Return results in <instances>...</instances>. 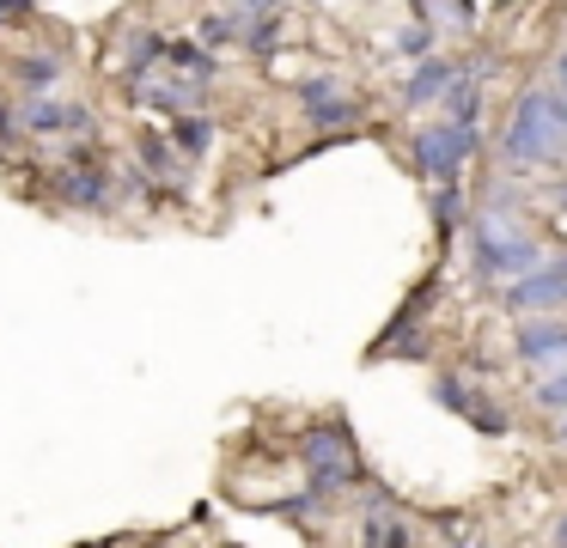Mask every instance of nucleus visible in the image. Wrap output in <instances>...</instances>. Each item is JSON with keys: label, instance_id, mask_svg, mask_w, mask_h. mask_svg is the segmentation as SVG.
<instances>
[{"label": "nucleus", "instance_id": "1", "mask_svg": "<svg viewBox=\"0 0 567 548\" xmlns=\"http://www.w3.org/2000/svg\"><path fill=\"white\" fill-rule=\"evenodd\" d=\"M506 177H525V170H567V97L555 85H525L513 97V116L501 128L494 146Z\"/></svg>", "mask_w": 567, "mask_h": 548}, {"label": "nucleus", "instance_id": "2", "mask_svg": "<svg viewBox=\"0 0 567 548\" xmlns=\"http://www.w3.org/2000/svg\"><path fill=\"white\" fill-rule=\"evenodd\" d=\"M543 262H549V250H543V238L525 231V219L506 214V207H476V219H470V275L488 280V287H513Z\"/></svg>", "mask_w": 567, "mask_h": 548}, {"label": "nucleus", "instance_id": "3", "mask_svg": "<svg viewBox=\"0 0 567 548\" xmlns=\"http://www.w3.org/2000/svg\"><path fill=\"white\" fill-rule=\"evenodd\" d=\"M299 463H306V487L330 506V499H342L348 487L360 482V457H354V438H348V426L342 421H323V426H311L306 438H299Z\"/></svg>", "mask_w": 567, "mask_h": 548}, {"label": "nucleus", "instance_id": "4", "mask_svg": "<svg viewBox=\"0 0 567 548\" xmlns=\"http://www.w3.org/2000/svg\"><path fill=\"white\" fill-rule=\"evenodd\" d=\"M409 158H415V170L440 189V183H457L470 165L482 158V134L476 128H457V122H421L415 134H409Z\"/></svg>", "mask_w": 567, "mask_h": 548}, {"label": "nucleus", "instance_id": "5", "mask_svg": "<svg viewBox=\"0 0 567 548\" xmlns=\"http://www.w3.org/2000/svg\"><path fill=\"white\" fill-rule=\"evenodd\" d=\"M501 304L506 317H555L567 304V256H549L543 268H530L525 280H513V287H501Z\"/></svg>", "mask_w": 567, "mask_h": 548}, {"label": "nucleus", "instance_id": "6", "mask_svg": "<svg viewBox=\"0 0 567 548\" xmlns=\"http://www.w3.org/2000/svg\"><path fill=\"white\" fill-rule=\"evenodd\" d=\"M50 195L62 207H74V214H111L116 183H111V170H104V165H62L50 177Z\"/></svg>", "mask_w": 567, "mask_h": 548}, {"label": "nucleus", "instance_id": "7", "mask_svg": "<svg viewBox=\"0 0 567 548\" xmlns=\"http://www.w3.org/2000/svg\"><path fill=\"white\" fill-rule=\"evenodd\" d=\"M513 360L518 365H567V317H518L513 323Z\"/></svg>", "mask_w": 567, "mask_h": 548}, {"label": "nucleus", "instance_id": "8", "mask_svg": "<svg viewBox=\"0 0 567 548\" xmlns=\"http://www.w3.org/2000/svg\"><path fill=\"white\" fill-rule=\"evenodd\" d=\"M123 92L135 97L141 110H159V116H189V110L208 97V85H196V80H184V73L165 68V80H159V73H147V80H123Z\"/></svg>", "mask_w": 567, "mask_h": 548}, {"label": "nucleus", "instance_id": "9", "mask_svg": "<svg viewBox=\"0 0 567 548\" xmlns=\"http://www.w3.org/2000/svg\"><path fill=\"white\" fill-rule=\"evenodd\" d=\"M19 116H25L31 141H50V134H92V128H99L92 104H68V97H31V104H19Z\"/></svg>", "mask_w": 567, "mask_h": 548}, {"label": "nucleus", "instance_id": "10", "mask_svg": "<svg viewBox=\"0 0 567 548\" xmlns=\"http://www.w3.org/2000/svg\"><path fill=\"white\" fill-rule=\"evenodd\" d=\"M452 80H457V61H445V55H427V61H415L409 68V80H403V110H440V97L452 92Z\"/></svg>", "mask_w": 567, "mask_h": 548}, {"label": "nucleus", "instance_id": "11", "mask_svg": "<svg viewBox=\"0 0 567 548\" xmlns=\"http://www.w3.org/2000/svg\"><path fill=\"white\" fill-rule=\"evenodd\" d=\"M62 73H68V61L55 55V49H25V55H13V80L25 85L31 97H50L55 85H62Z\"/></svg>", "mask_w": 567, "mask_h": 548}, {"label": "nucleus", "instance_id": "12", "mask_svg": "<svg viewBox=\"0 0 567 548\" xmlns=\"http://www.w3.org/2000/svg\"><path fill=\"white\" fill-rule=\"evenodd\" d=\"M165 68L184 73V80H196V85H214V80H220V61H214V49H202L196 37H177V43H165Z\"/></svg>", "mask_w": 567, "mask_h": 548}, {"label": "nucleus", "instance_id": "13", "mask_svg": "<svg viewBox=\"0 0 567 548\" xmlns=\"http://www.w3.org/2000/svg\"><path fill=\"white\" fill-rule=\"evenodd\" d=\"M457 421H470V433H482V438H506V433H513V409H506V402H494L488 390H476V396H470V409L457 414Z\"/></svg>", "mask_w": 567, "mask_h": 548}, {"label": "nucleus", "instance_id": "14", "mask_svg": "<svg viewBox=\"0 0 567 548\" xmlns=\"http://www.w3.org/2000/svg\"><path fill=\"white\" fill-rule=\"evenodd\" d=\"M427 214H433V226H440L445 238H452V231H470L476 207L464 201V189H457V183H440V189H433V201H427Z\"/></svg>", "mask_w": 567, "mask_h": 548}, {"label": "nucleus", "instance_id": "15", "mask_svg": "<svg viewBox=\"0 0 567 548\" xmlns=\"http://www.w3.org/2000/svg\"><path fill=\"white\" fill-rule=\"evenodd\" d=\"M245 24H250V7L208 12V19L196 24V43H202V49H233V43H245Z\"/></svg>", "mask_w": 567, "mask_h": 548}, {"label": "nucleus", "instance_id": "16", "mask_svg": "<svg viewBox=\"0 0 567 548\" xmlns=\"http://www.w3.org/2000/svg\"><path fill=\"white\" fill-rule=\"evenodd\" d=\"M299 116H306L311 128H323V134H342V128H354V122H360V97L336 92V97H323V104H306Z\"/></svg>", "mask_w": 567, "mask_h": 548}, {"label": "nucleus", "instance_id": "17", "mask_svg": "<svg viewBox=\"0 0 567 548\" xmlns=\"http://www.w3.org/2000/svg\"><path fill=\"white\" fill-rule=\"evenodd\" d=\"M165 141H172L184 158H208V146H214V122H208V116H196V110H189V116H172Z\"/></svg>", "mask_w": 567, "mask_h": 548}, {"label": "nucleus", "instance_id": "18", "mask_svg": "<svg viewBox=\"0 0 567 548\" xmlns=\"http://www.w3.org/2000/svg\"><path fill=\"white\" fill-rule=\"evenodd\" d=\"M440 110H445V122H457V128H476V122H482V85L457 73L452 92L440 97Z\"/></svg>", "mask_w": 567, "mask_h": 548}, {"label": "nucleus", "instance_id": "19", "mask_svg": "<svg viewBox=\"0 0 567 548\" xmlns=\"http://www.w3.org/2000/svg\"><path fill=\"white\" fill-rule=\"evenodd\" d=\"M177 165H184V153H177L172 141H165V134H141V170H147L153 183H172L177 177Z\"/></svg>", "mask_w": 567, "mask_h": 548}, {"label": "nucleus", "instance_id": "20", "mask_svg": "<svg viewBox=\"0 0 567 548\" xmlns=\"http://www.w3.org/2000/svg\"><path fill=\"white\" fill-rule=\"evenodd\" d=\"M530 409H537V414H555V421H561V414H567V365H549V372L530 384Z\"/></svg>", "mask_w": 567, "mask_h": 548}, {"label": "nucleus", "instance_id": "21", "mask_svg": "<svg viewBox=\"0 0 567 548\" xmlns=\"http://www.w3.org/2000/svg\"><path fill=\"white\" fill-rule=\"evenodd\" d=\"M427 396L440 402L445 414H464L470 409V396H476V384H470L464 372H433V384H427Z\"/></svg>", "mask_w": 567, "mask_h": 548}, {"label": "nucleus", "instance_id": "22", "mask_svg": "<svg viewBox=\"0 0 567 548\" xmlns=\"http://www.w3.org/2000/svg\"><path fill=\"white\" fill-rule=\"evenodd\" d=\"M281 7L275 12H250V24H245V49L250 55H275V49H281Z\"/></svg>", "mask_w": 567, "mask_h": 548}, {"label": "nucleus", "instance_id": "23", "mask_svg": "<svg viewBox=\"0 0 567 548\" xmlns=\"http://www.w3.org/2000/svg\"><path fill=\"white\" fill-rule=\"evenodd\" d=\"M433 37H440V24H433V19H409L403 31H396V55H403V61H427L433 55Z\"/></svg>", "mask_w": 567, "mask_h": 548}, {"label": "nucleus", "instance_id": "24", "mask_svg": "<svg viewBox=\"0 0 567 548\" xmlns=\"http://www.w3.org/2000/svg\"><path fill=\"white\" fill-rule=\"evenodd\" d=\"M269 511H275V518H287V524H311V518H323V499H318V494H311V487H306V494L269 499Z\"/></svg>", "mask_w": 567, "mask_h": 548}, {"label": "nucleus", "instance_id": "25", "mask_svg": "<svg viewBox=\"0 0 567 548\" xmlns=\"http://www.w3.org/2000/svg\"><path fill=\"white\" fill-rule=\"evenodd\" d=\"M336 92H348L336 73H306V80H299V110H306V104H323V97H336Z\"/></svg>", "mask_w": 567, "mask_h": 548}, {"label": "nucleus", "instance_id": "26", "mask_svg": "<svg viewBox=\"0 0 567 548\" xmlns=\"http://www.w3.org/2000/svg\"><path fill=\"white\" fill-rule=\"evenodd\" d=\"M440 24L445 31H476V0H440Z\"/></svg>", "mask_w": 567, "mask_h": 548}, {"label": "nucleus", "instance_id": "27", "mask_svg": "<svg viewBox=\"0 0 567 548\" xmlns=\"http://www.w3.org/2000/svg\"><path fill=\"white\" fill-rule=\"evenodd\" d=\"M354 548H391V511H367L360 524V542Z\"/></svg>", "mask_w": 567, "mask_h": 548}, {"label": "nucleus", "instance_id": "28", "mask_svg": "<svg viewBox=\"0 0 567 548\" xmlns=\"http://www.w3.org/2000/svg\"><path fill=\"white\" fill-rule=\"evenodd\" d=\"M19 134H25V116H19V104H0V146H13Z\"/></svg>", "mask_w": 567, "mask_h": 548}, {"label": "nucleus", "instance_id": "29", "mask_svg": "<svg viewBox=\"0 0 567 548\" xmlns=\"http://www.w3.org/2000/svg\"><path fill=\"white\" fill-rule=\"evenodd\" d=\"M62 165H104V153H99L92 141H74V146L62 153Z\"/></svg>", "mask_w": 567, "mask_h": 548}, {"label": "nucleus", "instance_id": "30", "mask_svg": "<svg viewBox=\"0 0 567 548\" xmlns=\"http://www.w3.org/2000/svg\"><path fill=\"white\" fill-rule=\"evenodd\" d=\"M391 548H415V530H409V518H391Z\"/></svg>", "mask_w": 567, "mask_h": 548}, {"label": "nucleus", "instance_id": "31", "mask_svg": "<svg viewBox=\"0 0 567 548\" xmlns=\"http://www.w3.org/2000/svg\"><path fill=\"white\" fill-rule=\"evenodd\" d=\"M31 7L38 0H0V19H31Z\"/></svg>", "mask_w": 567, "mask_h": 548}, {"label": "nucleus", "instance_id": "32", "mask_svg": "<svg viewBox=\"0 0 567 548\" xmlns=\"http://www.w3.org/2000/svg\"><path fill=\"white\" fill-rule=\"evenodd\" d=\"M549 85H555V92L567 97V49H561V55H555V68H549Z\"/></svg>", "mask_w": 567, "mask_h": 548}, {"label": "nucleus", "instance_id": "33", "mask_svg": "<svg viewBox=\"0 0 567 548\" xmlns=\"http://www.w3.org/2000/svg\"><path fill=\"white\" fill-rule=\"evenodd\" d=\"M549 201H555V214H567V177L549 183Z\"/></svg>", "mask_w": 567, "mask_h": 548}, {"label": "nucleus", "instance_id": "34", "mask_svg": "<svg viewBox=\"0 0 567 548\" xmlns=\"http://www.w3.org/2000/svg\"><path fill=\"white\" fill-rule=\"evenodd\" d=\"M549 548H567V511H561V518L549 524Z\"/></svg>", "mask_w": 567, "mask_h": 548}, {"label": "nucleus", "instance_id": "35", "mask_svg": "<svg viewBox=\"0 0 567 548\" xmlns=\"http://www.w3.org/2000/svg\"><path fill=\"white\" fill-rule=\"evenodd\" d=\"M238 7H250V12H275V0H238Z\"/></svg>", "mask_w": 567, "mask_h": 548}, {"label": "nucleus", "instance_id": "36", "mask_svg": "<svg viewBox=\"0 0 567 548\" xmlns=\"http://www.w3.org/2000/svg\"><path fill=\"white\" fill-rule=\"evenodd\" d=\"M555 445L567 451V414H561V421H555Z\"/></svg>", "mask_w": 567, "mask_h": 548}, {"label": "nucleus", "instance_id": "37", "mask_svg": "<svg viewBox=\"0 0 567 548\" xmlns=\"http://www.w3.org/2000/svg\"><path fill=\"white\" fill-rule=\"evenodd\" d=\"M445 548H488V542H476V536H457V542H445Z\"/></svg>", "mask_w": 567, "mask_h": 548}, {"label": "nucleus", "instance_id": "38", "mask_svg": "<svg viewBox=\"0 0 567 548\" xmlns=\"http://www.w3.org/2000/svg\"><path fill=\"white\" fill-rule=\"evenodd\" d=\"M0 24H7V19H0Z\"/></svg>", "mask_w": 567, "mask_h": 548}, {"label": "nucleus", "instance_id": "39", "mask_svg": "<svg viewBox=\"0 0 567 548\" xmlns=\"http://www.w3.org/2000/svg\"><path fill=\"white\" fill-rule=\"evenodd\" d=\"M153 548H159V542H153Z\"/></svg>", "mask_w": 567, "mask_h": 548}]
</instances>
